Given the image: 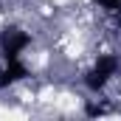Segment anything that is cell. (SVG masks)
Masks as SVG:
<instances>
[{"label":"cell","instance_id":"6da1fadb","mask_svg":"<svg viewBox=\"0 0 121 121\" xmlns=\"http://www.w3.org/2000/svg\"><path fill=\"white\" fill-rule=\"evenodd\" d=\"M116 68H118V59L116 56H101V59L96 62V68H93L90 73H87V87L90 90H101L104 85H107V79L116 73Z\"/></svg>","mask_w":121,"mask_h":121},{"label":"cell","instance_id":"7a4b0ae2","mask_svg":"<svg viewBox=\"0 0 121 121\" xmlns=\"http://www.w3.org/2000/svg\"><path fill=\"white\" fill-rule=\"evenodd\" d=\"M28 34L20 28H9L3 34V54H6V62L9 59H20V54L28 48Z\"/></svg>","mask_w":121,"mask_h":121},{"label":"cell","instance_id":"3957f363","mask_svg":"<svg viewBox=\"0 0 121 121\" xmlns=\"http://www.w3.org/2000/svg\"><path fill=\"white\" fill-rule=\"evenodd\" d=\"M28 76V70H26V65L20 59H9L6 65V73H3V79H0V85H11V82H20V79H26Z\"/></svg>","mask_w":121,"mask_h":121},{"label":"cell","instance_id":"277c9868","mask_svg":"<svg viewBox=\"0 0 121 121\" xmlns=\"http://www.w3.org/2000/svg\"><path fill=\"white\" fill-rule=\"evenodd\" d=\"M96 6L104 9V11H110V14H118L121 17V0H96Z\"/></svg>","mask_w":121,"mask_h":121}]
</instances>
